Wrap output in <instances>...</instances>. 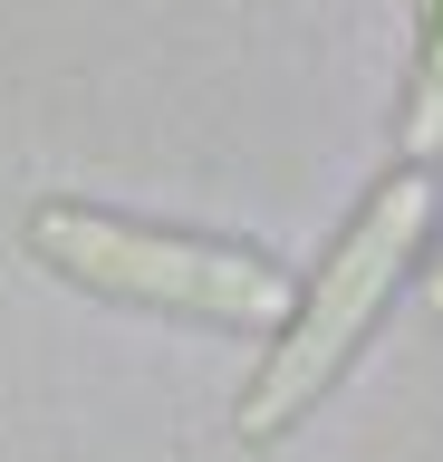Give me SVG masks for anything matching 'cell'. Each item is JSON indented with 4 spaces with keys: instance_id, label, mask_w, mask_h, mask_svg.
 Returning a JSON list of instances; mask_svg holds the SVG:
<instances>
[{
    "instance_id": "3",
    "label": "cell",
    "mask_w": 443,
    "mask_h": 462,
    "mask_svg": "<svg viewBox=\"0 0 443 462\" xmlns=\"http://www.w3.org/2000/svg\"><path fill=\"white\" fill-rule=\"evenodd\" d=\"M405 154H443V0H424V58L405 97Z\"/></svg>"
},
{
    "instance_id": "1",
    "label": "cell",
    "mask_w": 443,
    "mask_h": 462,
    "mask_svg": "<svg viewBox=\"0 0 443 462\" xmlns=\"http://www.w3.org/2000/svg\"><path fill=\"white\" fill-rule=\"evenodd\" d=\"M424 222H434V183H424V164L385 173L376 193H366V212H356V222L337 231V251L318 260V280L299 289L290 328L270 337L261 375L241 385V404H232V433H241V443H280V433L337 385V366L356 356V337H366L376 309L395 299V280H405Z\"/></svg>"
},
{
    "instance_id": "4",
    "label": "cell",
    "mask_w": 443,
    "mask_h": 462,
    "mask_svg": "<svg viewBox=\"0 0 443 462\" xmlns=\"http://www.w3.org/2000/svg\"><path fill=\"white\" fill-rule=\"evenodd\" d=\"M424 309H443V251H434V270H424Z\"/></svg>"
},
{
    "instance_id": "2",
    "label": "cell",
    "mask_w": 443,
    "mask_h": 462,
    "mask_svg": "<svg viewBox=\"0 0 443 462\" xmlns=\"http://www.w3.org/2000/svg\"><path fill=\"white\" fill-rule=\"evenodd\" d=\"M30 251L59 280L125 299V309H174V318H212V328H290L299 289L280 260L241 251V241H203V231H154L97 202H39L30 212Z\"/></svg>"
}]
</instances>
